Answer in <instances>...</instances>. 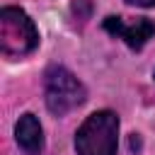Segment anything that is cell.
I'll list each match as a JSON object with an SVG mask.
<instances>
[{"instance_id": "obj_6", "label": "cell", "mask_w": 155, "mask_h": 155, "mask_svg": "<svg viewBox=\"0 0 155 155\" xmlns=\"http://www.w3.org/2000/svg\"><path fill=\"white\" fill-rule=\"evenodd\" d=\"M126 2L138 5V7H153V5H155V0H126Z\"/></svg>"}, {"instance_id": "obj_1", "label": "cell", "mask_w": 155, "mask_h": 155, "mask_svg": "<svg viewBox=\"0 0 155 155\" xmlns=\"http://www.w3.org/2000/svg\"><path fill=\"white\" fill-rule=\"evenodd\" d=\"M119 116L114 111H94L75 133L78 155H116Z\"/></svg>"}, {"instance_id": "obj_5", "label": "cell", "mask_w": 155, "mask_h": 155, "mask_svg": "<svg viewBox=\"0 0 155 155\" xmlns=\"http://www.w3.org/2000/svg\"><path fill=\"white\" fill-rule=\"evenodd\" d=\"M15 138H17V143H19L24 150H29V153L41 150V145H44V133H41L39 119H36L34 114L19 116V121H17V126H15Z\"/></svg>"}, {"instance_id": "obj_3", "label": "cell", "mask_w": 155, "mask_h": 155, "mask_svg": "<svg viewBox=\"0 0 155 155\" xmlns=\"http://www.w3.org/2000/svg\"><path fill=\"white\" fill-rule=\"evenodd\" d=\"M44 90H46V107L56 116H65L68 111L78 109L87 99V92H85L82 82L70 70H65L61 65L48 68Z\"/></svg>"}, {"instance_id": "obj_2", "label": "cell", "mask_w": 155, "mask_h": 155, "mask_svg": "<svg viewBox=\"0 0 155 155\" xmlns=\"http://www.w3.org/2000/svg\"><path fill=\"white\" fill-rule=\"evenodd\" d=\"M39 31L29 15L19 7H5L0 12V48L5 56H27L36 48Z\"/></svg>"}, {"instance_id": "obj_4", "label": "cell", "mask_w": 155, "mask_h": 155, "mask_svg": "<svg viewBox=\"0 0 155 155\" xmlns=\"http://www.w3.org/2000/svg\"><path fill=\"white\" fill-rule=\"evenodd\" d=\"M104 29L109 31V34H114V36H119V39H124L131 48H143L145 46V41L155 34V24L150 22V19H145V17H138L136 22H126L124 17H107L104 19Z\"/></svg>"}]
</instances>
